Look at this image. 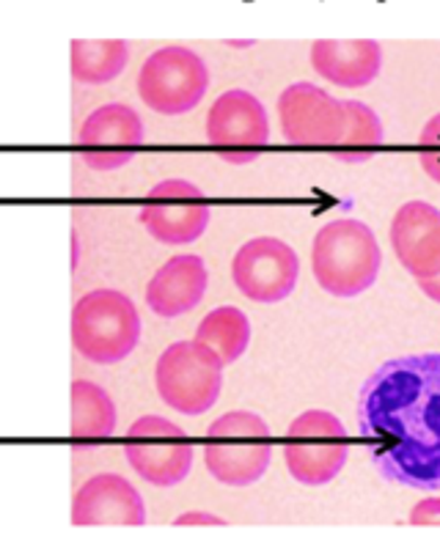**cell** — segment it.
Wrapping results in <instances>:
<instances>
[{
	"instance_id": "2e32d148",
	"label": "cell",
	"mask_w": 440,
	"mask_h": 555,
	"mask_svg": "<svg viewBox=\"0 0 440 555\" xmlns=\"http://www.w3.org/2000/svg\"><path fill=\"white\" fill-rule=\"evenodd\" d=\"M209 272L202 256H171L146 286V306L163 320H173L193 311L204 300Z\"/></svg>"
},
{
	"instance_id": "7a4b0ae2",
	"label": "cell",
	"mask_w": 440,
	"mask_h": 555,
	"mask_svg": "<svg viewBox=\"0 0 440 555\" xmlns=\"http://www.w3.org/2000/svg\"><path fill=\"white\" fill-rule=\"evenodd\" d=\"M383 250L370 225L339 218L322 225L311 248L316 284L334 297H358L372 289L380 275Z\"/></svg>"
},
{
	"instance_id": "8fae6325",
	"label": "cell",
	"mask_w": 440,
	"mask_h": 555,
	"mask_svg": "<svg viewBox=\"0 0 440 555\" xmlns=\"http://www.w3.org/2000/svg\"><path fill=\"white\" fill-rule=\"evenodd\" d=\"M281 132L289 143L336 146L345 135V100H336L320 86L295 83L279 96Z\"/></svg>"
},
{
	"instance_id": "3957f363",
	"label": "cell",
	"mask_w": 440,
	"mask_h": 555,
	"mask_svg": "<svg viewBox=\"0 0 440 555\" xmlns=\"http://www.w3.org/2000/svg\"><path fill=\"white\" fill-rule=\"evenodd\" d=\"M141 341V313L116 289H94L72 308V344L86 361L114 366Z\"/></svg>"
},
{
	"instance_id": "6da1fadb",
	"label": "cell",
	"mask_w": 440,
	"mask_h": 555,
	"mask_svg": "<svg viewBox=\"0 0 440 555\" xmlns=\"http://www.w3.org/2000/svg\"><path fill=\"white\" fill-rule=\"evenodd\" d=\"M358 431L383 479L440 492V352L383 363L358 396Z\"/></svg>"
},
{
	"instance_id": "8992f818",
	"label": "cell",
	"mask_w": 440,
	"mask_h": 555,
	"mask_svg": "<svg viewBox=\"0 0 440 555\" xmlns=\"http://www.w3.org/2000/svg\"><path fill=\"white\" fill-rule=\"evenodd\" d=\"M350 438L334 413L309 410L292 421L284 438L286 470L306 487L331 485L347 465Z\"/></svg>"
},
{
	"instance_id": "ba28073f",
	"label": "cell",
	"mask_w": 440,
	"mask_h": 555,
	"mask_svg": "<svg viewBox=\"0 0 440 555\" xmlns=\"http://www.w3.org/2000/svg\"><path fill=\"white\" fill-rule=\"evenodd\" d=\"M125 456L152 487H177L193 467V446L185 429L160 415H143L127 429Z\"/></svg>"
},
{
	"instance_id": "30bf717a",
	"label": "cell",
	"mask_w": 440,
	"mask_h": 555,
	"mask_svg": "<svg viewBox=\"0 0 440 555\" xmlns=\"http://www.w3.org/2000/svg\"><path fill=\"white\" fill-rule=\"evenodd\" d=\"M234 286L254 302H281L295 292L300 259L279 236H254L234 254Z\"/></svg>"
},
{
	"instance_id": "9a60e30c",
	"label": "cell",
	"mask_w": 440,
	"mask_h": 555,
	"mask_svg": "<svg viewBox=\"0 0 440 555\" xmlns=\"http://www.w3.org/2000/svg\"><path fill=\"white\" fill-rule=\"evenodd\" d=\"M207 138L215 146L248 149L259 154V146L270 141L268 111L250 91L232 89L220 94L207 113ZM223 149V152H227Z\"/></svg>"
},
{
	"instance_id": "484cf974",
	"label": "cell",
	"mask_w": 440,
	"mask_h": 555,
	"mask_svg": "<svg viewBox=\"0 0 440 555\" xmlns=\"http://www.w3.org/2000/svg\"><path fill=\"white\" fill-rule=\"evenodd\" d=\"M220 157L229 163H237V166H243V163H250L256 157V152H220Z\"/></svg>"
},
{
	"instance_id": "5b68a950",
	"label": "cell",
	"mask_w": 440,
	"mask_h": 555,
	"mask_svg": "<svg viewBox=\"0 0 440 555\" xmlns=\"http://www.w3.org/2000/svg\"><path fill=\"white\" fill-rule=\"evenodd\" d=\"M155 385L163 402L182 415H202L215 408L223 390V363L204 344L177 341L160 354Z\"/></svg>"
},
{
	"instance_id": "e0dca14e",
	"label": "cell",
	"mask_w": 440,
	"mask_h": 555,
	"mask_svg": "<svg viewBox=\"0 0 440 555\" xmlns=\"http://www.w3.org/2000/svg\"><path fill=\"white\" fill-rule=\"evenodd\" d=\"M311 66L341 89H363L383 69V48L375 39H320L311 44Z\"/></svg>"
},
{
	"instance_id": "603a6c76",
	"label": "cell",
	"mask_w": 440,
	"mask_h": 555,
	"mask_svg": "<svg viewBox=\"0 0 440 555\" xmlns=\"http://www.w3.org/2000/svg\"><path fill=\"white\" fill-rule=\"evenodd\" d=\"M411 526H440V498H427L411 512Z\"/></svg>"
},
{
	"instance_id": "d4e9b609",
	"label": "cell",
	"mask_w": 440,
	"mask_h": 555,
	"mask_svg": "<svg viewBox=\"0 0 440 555\" xmlns=\"http://www.w3.org/2000/svg\"><path fill=\"white\" fill-rule=\"evenodd\" d=\"M416 284H418V289H422L424 295L429 297V300L438 302V306H440V272H438V275H432V278H418Z\"/></svg>"
},
{
	"instance_id": "7402d4cb",
	"label": "cell",
	"mask_w": 440,
	"mask_h": 555,
	"mask_svg": "<svg viewBox=\"0 0 440 555\" xmlns=\"http://www.w3.org/2000/svg\"><path fill=\"white\" fill-rule=\"evenodd\" d=\"M418 143H422V152H418L422 168L432 182L440 184V113L424 125Z\"/></svg>"
},
{
	"instance_id": "44dd1931",
	"label": "cell",
	"mask_w": 440,
	"mask_h": 555,
	"mask_svg": "<svg viewBox=\"0 0 440 555\" xmlns=\"http://www.w3.org/2000/svg\"><path fill=\"white\" fill-rule=\"evenodd\" d=\"M347 111V127L341 141L336 143V160L341 163H363L370 160L377 146L383 143V121L370 105H363L358 100H345Z\"/></svg>"
},
{
	"instance_id": "52a82bcc",
	"label": "cell",
	"mask_w": 440,
	"mask_h": 555,
	"mask_svg": "<svg viewBox=\"0 0 440 555\" xmlns=\"http://www.w3.org/2000/svg\"><path fill=\"white\" fill-rule=\"evenodd\" d=\"M209 89V69L198 53L171 44L143 61L138 75V94L155 113L182 116L204 100Z\"/></svg>"
},
{
	"instance_id": "4fadbf2b",
	"label": "cell",
	"mask_w": 440,
	"mask_h": 555,
	"mask_svg": "<svg viewBox=\"0 0 440 555\" xmlns=\"http://www.w3.org/2000/svg\"><path fill=\"white\" fill-rule=\"evenodd\" d=\"M72 522L86 526H143V498L119 473H96L86 481L72 503Z\"/></svg>"
},
{
	"instance_id": "277c9868",
	"label": "cell",
	"mask_w": 440,
	"mask_h": 555,
	"mask_svg": "<svg viewBox=\"0 0 440 555\" xmlns=\"http://www.w3.org/2000/svg\"><path fill=\"white\" fill-rule=\"evenodd\" d=\"M273 460V431L248 410L220 415L204 438V462L212 479L227 487H250L268 473Z\"/></svg>"
},
{
	"instance_id": "ffe728a7",
	"label": "cell",
	"mask_w": 440,
	"mask_h": 555,
	"mask_svg": "<svg viewBox=\"0 0 440 555\" xmlns=\"http://www.w3.org/2000/svg\"><path fill=\"white\" fill-rule=\"evenodd\" d=\"M196 341L212 349L223 366H232L250 344V322L240 308L220 306L209 311L196 331Z\"/></svg>"
},
{
	"instance_id": "d6986e66",
	"label": "cell",
	"mask_w": 440,
	"mask_h": 555,
	"mask_svg": "<svg viewBox=\"0 0 440 555\" xmlns=\"http://www.w3.org/2000/svg\"><path fill=\"white\" fill-rule=\"evenodd\" d=\"M130 48L121 39H75L72 77L86 86H105L125 72Z\"/></svg>"
},
{
	"instance_id": "ac0fdd59",
	"label": "cell",
	"mask_w": 440,
	"mask_h": 555,
	"mask_svg": "<svg viewBox=\"0 0 440 555\" xmlns=\"http://www.w3.org/2000/svg\"><path fill=\"white\" fill-rule=\"evenodd\" d=\"M116 404L105 388L89 379L72 383V440L75 446H94L116 431Z\"/></svg>"
},
{
	"instance_id": "cb8c5ba5",
	"label": "cell",
	"mask_w": 440,
	"mask_h": 555,
	"mask_svg": "<svg viewBox=\"0 0 440 555\" xmlns=\"http://www.w3.org/2000/svg\"><path fill=\"white\" fill-rule=\"evenodd\" d=\"M173 522H177V526H227L223 517H218V514H207V512H187Z\"/></svg>"
},
{
	"instance_id": "7c38bea8",
	"label": "cell",
	"mask_w": 440,
	"mask_h": 555,
	"mask_svg": "<svg viewBox=\"0 0 440 555\" xmlns=\"http://www.w3.org/2000/svg\"><path fill=\"white\" fill-rule=\"evenodd\" d=\"M80 160L94 171H116L132 163L138 146L143 143V121L130 105L96 107L89 113L78 132Z\"/></svg>"
},
{
	"instance_id": "9c48e42d",
	"label": "cell",
	"mask_w": 440,
	"mask_h": 555,
	"mask_svg": "<svg viewBox=\"0 0 440 555\" xmlns=\"http://www.w3.org/2000/svg\"><path fill=\"white\" fill-rule=\"evenodd\" d=\"M207 195L187 179H166L146 193L141 204L143 229L163 245L196 243L209 225Z\"/></svg>"
},
{
	"instance_id": "5bb4252c",
	"label": "cell",
	"mask_w": 440,
	"mask_h": 555,
	"mask_svg": "<svg viewBox=\"0 0 440 555\" xmlns=\"http://www.w3.org/2000/svg\"><path fill=\"white\" fill-rule=\"evenodd\" d=\"M391 248L413 278L440 272V209L429 202H407L391 220Z\"/></svg>"
}]
</instances>
